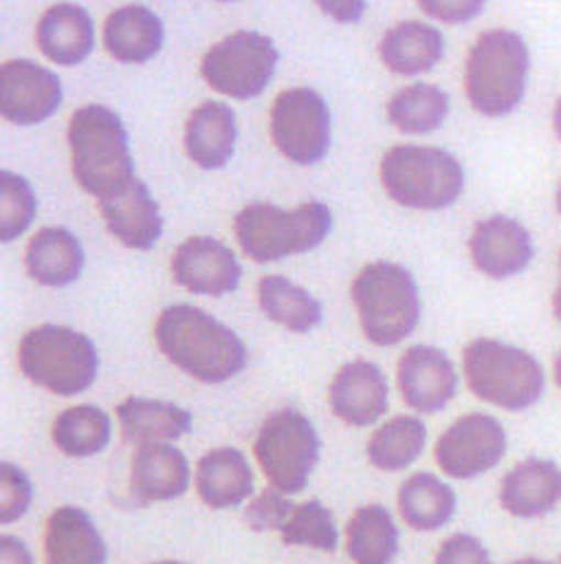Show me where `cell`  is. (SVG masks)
<instances>
[{"instance_id":"5bb4252c","label":"cell","mask_w":561,"mask_h":564,"mask_svg":"<svg viewBox=\"0 0 561 564\" xmlns=\"http://www.w3.org/2000/svg\"><path fill=\"white\" fill-rule=\"evenodd\" d=\"M61 99L58 75L32 61H8L0 70V113L10 123H42L61 107Z\"/></svg>"},{"instance_id":"d6a6232c","label":"cell","mask_w":561,"mask_h":564,"mask_svg":"<svg viewBox=\"0 0 561 564\" xmlns=\"http://www.w3.org/2000/svg\"><path fill=\"white\" fill-rule=\"evenodd\" d=\"M427 427L413 415H398L381 425L366 444V456L378 470H403L422 456Z\"/></svg>"},{"instance_id":"e575fe53","label":"cell","mask_w":561,"mask_h":564,"mask_svg":"<svg viewBox=\"0 0 561 564\" xmlns=\"http://www.w3.org/2000/svg\"><path fill=\"white\" fill-rule=\"evenodd\" d=\"M283 541L287 545H304L333 553L338 547L336 519L321 502L311 499V502H304L292 511L283 529Z\"/></svg>"},{"instance_id":"e0dca14e","label":"cell","mask_w":561,"mask_h":564,"mask_svg":"<svg viewBox=\"0 0 561 564\" xmlns=\"http://www.w3.org/2000/svg\"><path fill=\"white\" fill-rule=\"evenodd\" d=\"M330 408L348 425H374L388 410V381L384 371L366 360L340 367L330 383Z\"/></svg>"},{"instance_id":"836d02e7","label":"cell","mask_w":561,"mask_h":564,"mask_svg":"<svg viewBox=\"0 0 561 564\" xmlns=\"http://www.w3.org/2000/svg\"><path fill=\"white\" fill-rule=\"evenodd\" d=\"M111 440V422L97 405H75L63 410L54 422V442L63 454L95 456Z\"/></svg>"},{"instance_id":"ffe728a7","label":"cell","mask_w":561,"mask_h":564,"mask_svg":"<svg viewBox=\"0 0 561 564\" xmlns=\"http://www.w3.org/2000/svg\"><path fill=\"white\" fill-rule=\"evenodd\" d=\"M190 480L186 456L172 444H143L135 452L131 492L135 502H169L182 497Z\"/></svg>"},{"instance_id":"277c9868","label":"cell","mask_w":561,"mask_h":564,"mask_svg":"<svg viewBox=\"0 0 561 564\" xmlns=\"http://www.w3.org/2000/svg\"><path fill=\"white\" fill-rule=\"evenodd\" d=\"M333 227V215L321 200H306L295 210L271 203H251L234 217L241 251L256 263H273L316 249Z\"/></svg>"},{"instance_id":"d6986e66","label":"cell","mask_w":561,"mask_h":564,"mask_svg":"<svg viewBox=\"0 0 561 564\" xmlns=\"http://www.w3.org/2000/svg\"><path fill=\"white\" fill-rule=\"evenodd\" d=\"M499 502L516 519H540L561 505V468L554 460L528 458L506 473Z\"/></svg>"},{"instance_id":"4fadbf2b","label":"cell","mask_w":561,"mask_h":564,"mask_svg":"<svg viewBox=\"0 0 561 564\" xmlns=\"http://www.w3.org/2000/svg\"><path fill=\"white\" fill-rule=\"evenodd\" d=\"M475 271L490 280H508L528 271L535 256L530 229L508 215H490L473 227L468 241Z\"/></svg>"},{"instance_id":"7c38bea8","label":"cell","mask_w":561,"mask_h":564,"mask_svg":"<svg viewBox=\"0 0 561 564\" xmlns=\"http://www.w3.org/2000/svg\"><path fill=\"white\" fill-rule=\"evenodd\" d=\"M506 446L508 437L499 420L484 413H470L458 417L441 434L433 456H437V464L446 476L455 480H473L499 466Z\"/></svg>"},{"instance_id":"bcb514c9","label":"cell","mask_w":561,"mask_h":564,"mask_svg":"<svg viewBox=\"0 0 561 564\" xmlns=\"http://www.w3.org/2000/svg\"><path fill=\"white\" fill-rule=\"evenodd\" d=\"M512 564H552V562H544V560H538V557H522V560H516Z\"/></svg>"},{"instance_id":"d590c367","label":"cell","mask_w":561,"mask_h":564,"mask_svg":"<svg viewBox=\"0 0 561 564\" xmlns=\"http://www.w3.org/2000/svg\"><path fill=\"white\" fill-rule=\"evenodd\" d=\"M36 198L34 191L12 172H0V239L12 241L24 235L34 220Z\"/></svg>"},{"instance_id":"9c48e42d","label":"cell","mask_w":561,"mask_h":564,"mask_svg":"<svg viewBox=\"0 0 561 564\" xmlns=\"http://www.w3.org/2000/svg\"><path fill=\"white\" fill-rule=\"evenodd\" d=\"M321 440L311 420L295 408H283L263 422L253 444L267 482L285 495L301 492L318 464Z\"/></svg>"},{"instance_id":"d4e9b609","label":"cell","mask_w":561,"mask_h":564,"mask_svg":"<svg viewBox=\"0 0 561 564\" xmlns=\"http://www.w3.org/2000/svg\"><path fill=\"white\" fill-rule=\"evenodd\" d=\"M24 265L32 280L46 288H66L82 273L85 253L80 241L63 227H44L24 251Z\"/></svg>"},{"instance_id":"7dc6e473","label":"cell","mask_w":561,"mask_h":564,"mask_svg":"<svg viewBox=\"0 0 561 564\" xmlns=\"http://www.w3.org/2000/svg\"><path fill=\"white\" fill-rule=\"evenodd\" d=\"M554 205H557V213L561 215V178H559V184H557V194H554Z\"/></svg>"},{"instance_id":"4316f807","label":"cell","mask_w":561,"mask_h":564,"mask_svg":"<svg viewBox=\"0 0 561 564\" xmlns=\"http://www.w3.org/2000/svg\"><path fill=\"white\" fill-rule=\"evenodd\" d=\"M162 44V20L143 6H123L105 22V48L121 63H147L160 54Z\"/></svg>"},{"instance_id":"52a82bcc","label":"cell","mask_w":561,"mask_h":564,"mask_svg":"<svg viewBox=\"0 0 561 564\" xmlns=\"http://www.w3.org/2000/svg\"><path fill=\"white\" fill-rule=\"evenodd\" d=\"M386 194L405 208L443 210L465 191V170L449 150L395 145L381 160Z\"/></svg>"},{"instance_id":"6da1fadb","label":"cell","mask_w":561,"mask_h":564,"mask_svg":"<svg viewBox=\"0 0 561 564\" xmlns=\"http://www.w3.org/2000/svg\"><path fill=\"white\" fill-rule=\"evenodd\" d=\"M155 338L169 362L202 383H222L244 371L249 352L232 328L198 306L174 304L157 318Z\"/></svg>"},{"instance_id":"f35d334b","label":"cell","mask_w":561,"mask_h":564,"mask_svg":"<svg viewBox=\"0 0 561 564\" xmlns=\"http://www.w3.org/2000/svg\"><path fill=\"white\" fill-rule=\"evenodd\" d=\"M437 564H494L490 550L480 538L470 533H455L446 538L437 553Z\"/></svg>"},{"instance_id":"7402d4cb","label":"cell","mask_w":561,"mask_h":564,"mask_svg":"<svg viewBox=\"0 0 561 564\" xmlns=\"http://www.w3.org/2000/svg\"><path fill=\"white\" fill-rule=\"evenodd\" d=\"M44 555L46 564H105L107 545L82 509L61 507L46 523Z\"/></svg>"},{"instance_id":"ba28073f","label":"cell","mask_w":561,"mask_h":564,"mask_svg":"<svg viewBox=\"0 0 561 564\" xmlns=\"http://www.w3.org/2000/svg\"><path fill=\"white\" fill-rule=\"evenodd\" d=\"M24 377L56 395H78L92 387L99 357L95 343L66 326L32 328L20 343Z\"/></svg>"},{"instance_id":"c3c4849f","label":"cell","mask_w":561,"mask_h":564,"mask_svg":"<svg viewBox=\"0 0 561 564\" xmlns=\"http://www.w3.org/2000/svg\"><path fill=\"white\" fill-rule=\"evenodd\" d=\"M155 564H184V562H174V560H167V562H155Z\"/></svg>"},{"instance_id":"3957f363","label":"cell","mask_w":561,"mask_h":564,"mask_svg":"<svg viewBox=\"0 0 561 564\" xmlns=\"http://www.w3.org/2000/svg\"><path fill=\"white\" fill-rule=\"evenodd\" d=\"M68 145L75 182L97 200L109 198L133 182V160L119 113L87 105L73 113Z\"/></svg>"},{"instance_id":"f6af8a7d","label":"cell","mask_w":561,"mask_h":564,"mask_svg":"<svg viewBox=\"0 0 561 564\" xmlns=\"http://www.w3.org/2000/svg\"><path fill=\"white\" fill-rule=\"evenodd\" d=\"M554 381H557V387L561 391V350L554 357Z\"/></svg>"},{"instance_id":"681fc988","label":"cell","mask_w":561,"mask_h":564,"mask_svg":"<svg viewBox=\"0 0 561 564\" xmlns=\"http://www.w3.org/2000/svg\"><path fill=\"white\" fill-rule=\"evenodd\" d=\"M222 3H229V0H222Z\"/></svg>"},{"instance_id":"2e32d148","label":"cell","mask_w":561,"mask_h":564,"mask_svg":"<svg viewBox=\"0 0 561 564\" xmlns=\"http://www.w3.org/2000/svg\"><path fill=\"white\" fill-rule=\"evenodd\" d=\"M172 275L176 285L194 294H220L234 292L241 280V265L232 249L210 237H190L174 251Z\"/></svg>"},{"instance_id":"f907efd6","label":"cell","mask_w":561,"mask_h":564,"mask_svg":"<svg viewBox=\"0 0 561 564\" xmlns=\"http://www.w3.org/2000/svg\"><path fill=\"white\" fill-rule=\"evenodd\" d=\"M557 564H561V557H559V562H557Z\"/></svg>"},{"instance_id":"b9f144b4","label":"cell","mask_w":561,"mask_h":564,"mask_svg":"<svg viewBox=\"0 0 561 564\" xmlns=\"http://www.w3.org/2000/svg\"><path fill=\"white\" fill-rule=\"evenodd\" d=\"M0 564H34L28 545L15 535L0 538Z\"/></svg>"},{"instance_id":"ac0fdd59","label":"cell","mask_w":561,"mask_h":564,"mask_svg":"<svg viewBox=\"0 0 561 564\" xmlns=\"http://www.w3.org/2000/svg\"><path fill=\"white\" fill-rule=\"evenodd\" d=\"M99 213L109 232L129 249L147 251L162 237L160 205L138 176L113 196L101 198Z\"/></svg>"},{"instance_id":"603a6c76","label":"cell","mask_w":561,"mask_h":564,"mask_svg":"<svg viewBox=\"0 0 561 564\" xmlns=\"http://www.w3.org/2000/svg\"><path fill=\"white\" fill-rule=\"evenodd\" d=\"M237 117L222 101L194 109L184 131V148L200 170H220L234 155Z\"/></svg>"},{"instance_id":"30bf717a","label":"cell","mask_w":561,"mask_h":564,"mask_svg":"<svg viewBox=\"0 0 561 564\" xmlns=\"http://www.w3.org/2000/svg\"><path fill=\"white\" fill-rule=\"evenodd\" d=\"M277 66L271 36L241 30L217 42L200 63V73L215 93L232 99L258 97Z\"/></svg>"},{"instance_id":"1f68e13d","label":"cell","mask_w":561,"mask_h":564,"mask_svg":"<svg viewBox=\"0 0 561 564\" xmlns=\"http://www.w3.org/2000/svg\"><path fill=\"white\" fill-rule=\"evenodd\" d=\"M258 304L271 322L295 333H309L321 324V304L283 275H265L258 282Z\"/></svg>"},{"instance_id":"5b68a950","label":"cell","mask_w":561,"mask_h":564,"mask_svg":"<svg viewBox=\"0 0 561 564\" xmlns=\"http://www.w3.org/2000/svg\"><path fill=\"white\" fill-rule=\"evenodd\" d=\"M468 387L480 401L520 413L542 399L544 367L528 350L496 338H477L463 350Z\"/></svg>"},{"instance_id":"cb8c5ba5","label":"cell","mask_w":561,"mask_h":564,"mask_svg":"<svg viewBox=\"0 0 561 564\" xmlns=\"http://www.w3.org/2000/svg\"><path fill=\"white\" fill-rule=\"evenodd\" d=\"M443 34L419 20L395 24L378 44V56L384 61V66L395 75H405V78L437 68L443 58Z\"/></svg>"},{"instance_id":"83f0119b","label":"cell","mask_w":561,"mask_h":564,"mask_svg":"<svg viewBox=\"0 0 561 564\" xmlns=\"http://www.w3.org/2000/svg\"><path fill=\"white\" fill-rule=\"evenodd\" d=\"M117 415L123 440L138 446L174 442L194 425V417L182 405L152 399H125L117 408Z\"/></svg>"},{"instance_id":"f1b7e54d","label":"cell","mask_w":561,"mask_h":564,"mask_svg":"<svg viewBox=\"0 0 561 564\" xmlns=\"http://www.w3.org/2000/svg\"><path fill=\"white\" fill-rule=\"evenodd\" d=\"M388 121L405 135H427L443 126L451 113V97L439 85L415 83L388 99Z\"/></svg>"},{"instance_id":"9a60e30c","label":"cell","mask_w":561,"mask_h":564,"mask_svg":"<svg viewBox=\"0 0 561 564\" xmlns=\"http://www.w3.org/2000/svg\"><path fill=\"white\" fill-rule=\"evenodd\" d=\"M403 401L417 413H441L455 399L458 375L451 357L429 345L405 350L398 362Z\"/></svg>"},{"instance_id":"8fae6325","label":"cell","mask_w":561,"mask_h":564,"mask_svg":"<svg viewBox=\"0 0 561 564\" xmlns=\"http://www.w3.org/2000/svg\"><path fill=\"white\" fill-rule=\"evenodd\" d=\"M275 148L295 164H316L330 148V109L314 89L295 87L279 93L271 109Z\"/></svg>"},{"instance_id":"60d3db41","label":"cell","mask_w":561,"mask_h":564,"mask_svg":"<svg viewBox=\"0 0 561 564\" xmlns=\"http://www.w3.org/2000/svg\"><path fill=\"white\" fill-rule=\"evenodd\" d=\"M316 6L321 8L328 18H333L342 24L360 22V18L364 15V0H316Z\"/></svg>"},{"instance_id":"ee69618b","label":"cell","mask_w":561,"mask_h":564,"mask_svg":"<svg viewBox=\"0 0 561 564\" xmlns=\"http://www.w3.org/2000/svg\"><path fill=\"white\" fill-rule=\"evenodd\" d=\"M552 133H554V138L559 140V145H561V95L554 101V109H552Z\"/></svg>"},{"instance_id":"8992f818","label":"cell","mask_w":561,"mask_h":564,"mask_svg":"<svg viewBox=\"0 0 561 564\" xmlns=\"http://www.w3.org/2000/svg\"><path fill=\"white\" fill-rule=\"evenodd\" d=\"M352 302L366 340L378 348L403 343L417 328L422 314L413 273L388 261L362 268L352 282Z\"/></svg>"},{"instance_id":"484cf974","label":"cell","mask_w":561,"mask_h":564,"mask_svg":"<svg viewBox=\"0 0 561 564\" xmlns=\"http://www.w3.org/2000/svg\"><path fill=\"white\" fill-rule=\"evenodd\" d=\"M198 497L210 509H229L244 502L253 492V470L237 448H212L198 460Z\"/></svg>"},{"instance_id":"f546056e","label":"cell","mask_w":561,"mask_h":564,"mask_svg":"<svg viewBox=\"0 0 561 564\" xmlns=\"http://www.w3.org/2000/svg\"><path fill=\"white\" fill-rule=\"evenodd\" d=\"M398 507L415 531H439L455 514V492L431 473H415L400 487Z\"/></svg>"},{"instance_id":"8d00e7d4","label":"cell","mask_w":561,"mask_h":564,"mask_svg":"<svg viewBox=\"0 0 561 564\" xmlns=\"http://www.w3.org/2000/svg\"><path fill=\"white\" fill-rule=\"evenodd\" d=\"M32 505V482L24 473L12 466H0V521H18Z\"/></svg>"},{"instance_id":"4dcf8cb0","label":"cell","mask_w":561,"mask_h":564,"mask_svg":"<svg viewBox=\"0 0 561 564\" xmlns=\"http://www.w3.org/2000/svg\"><path fill=\"white\" fill-rule=\"evenodd\" d=\"M348 555L354 564H391L398 555V525L386 507H360L348 523Z\"/></svg>"},{"instance_id":"44dd1931","label":"cell","mask_w":561,"mask_h":564,"mask_svg":"<svg viewBox=\"0 0 561 564\" xmlns=\"http://www.w3.org/2000/svg\"><path fill=\"white\" fill-rule=\"evenodd\" d=\"M36 44L58 66H78L95 48L92 18L80 6H51L36 24Z\"/></svg>"},{"instance_id":"ab89813d","label":"cell","mask_w":561,"mask_h":564,"mask_svg":"<svg viewBox=\"0 0 561 564\" xmlns=\"http://www.w3.org/2000/svg\"><path fill=\"white\" fill-rule=\"evenodd\" d=\"M425 15L443 24H465L482 15L487 0H417Z\"/></svg>"},{"instance_id":"7a4b0ae2","label":"cell","mask_w":561,"mask_h":564,"mask_svg":"<svg viewBox=\"0 0 561 564\" xmlns=\"http://www.w3.org/2000/svg\"><path fill=\"white\" fill-rule=\"evenodd\" d=\"M530 48L514 30H487L470 46L465 58V97L480 117L504 119L528 93Z\"/></svg>"},{"instance_id":"74e56055","label":"cell","mask_w":561,"mask_h":564,"mask_svg":"<svg viewBox=\"0 0 561 564\" xmlns=\"http://www.w3.org/2000/svg\"><path fill=\"white\" fill-rule=\"evenodd\" d=\"M292 511H295V505L289 502L285 492L267 487L249 505L246 521L253 531H283Z\"/></svg>"},{"instance_id":"7bdbcfd3","label":"cell","mask_w":561,"mask_h":564,"mask_svg":"<svg viewBox=\"0 0 561 564\" xmlns=\"http://www.w3.org/2000/svg\"><path fill=\"white\" fill-rule=\"evenodd\" d=\"M552 314L557 322L561 324V251H559V280H557V288L552 294Z\"/></svg>"}]
</instances>
